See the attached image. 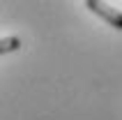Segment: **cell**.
<instances>
[{"label": "cell", "instance_id": "obj_2", "mask_svg": "<svg viewBox=\"0 0 122 120\" xmlns=\"http://www.w3.org/2000/svg\"><path fill=\"white\" fill-rule=\"evenodd\" d=\"M21 49V39L19 37H2L0 39V53H12V51H19Z\"/></svg>", "mask_w": 122, "mask_h": 120}, {"label": "cell", "instance_id": "obj_1", "mask_svg": "<svg viewBox=\"0 0 122 120\" xmlns=\"http://www.w3.org/2000/svg\"><path fill=\"white\" fill-rule=\"evenodd\" d=\"M85 7H88L92 14H97L99 19H104L111 28L122 30V12H120V9L106 5V2H99V0H88V2H85Z\"/></svg>", "mask_w": 122, "mask_h": 120}]
</instances>
